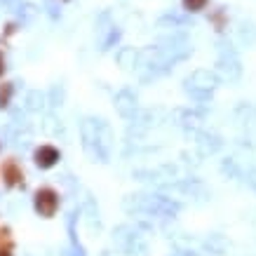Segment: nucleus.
I'll return each mask as SVG.
<instances>
[{"label":"nucleus","mask_w":256,"mask_h":256,"mask_svg":"<svg viewBox=\"0 0 256 256\" xmlns=\"http://www.w3.org/2000/svg\"><path fill=\"white\" fill-rule=\"evenodd\" d=\"M5 176H8V184H16V181L22 178V174L16 172L14 164H8V170H5Z\"/></svg>","instance_id":"20e7f679"},{"label":"nucleus","mask_w":256,"mask_h":256,"mask_svg":"<svg viewBox=\"0 0 256 256\" xmlns=\"http://www.w3.org/2000/svg\"><path fill=\"white\" fill-rule=\"evenodd\" d=\"M56 160H59V150L52 146H42L38 153H36V162H38L40 167H52Z\"/></svg>","instance_id":"f03ea898"},{"label":"nucleus","mask_w":256,"mask_h":256,"mask_svg":"<svg viewBox=\"0 0 256 256\" xmlns=\"http://www.w3.org/2000/svg\"><path fill=\"white\" fill-rule=\"evenodd\" d=\"M36 210H38L42 216H52L56 210V193L54 190H50V188L40 190V193L36 195Z\"/></svg>","instance_id":"f257e3e1"},{"label":"nucleus","mask_w":256,"mask_h":256,"mask_svg":"<svg viewBox=\"0 0 256 256\" xmlns=\"http://www.w3.org/2000/svg\"><path fill=\"white\" fill-rule=\"evenodd\" d=\"M204 5H207V0H184V8L188 12H200Z\"/></svg>","instance_id":"7ed1b4c3"},{"label":"nucleus","mask_w":256,"mask_h":256,"mask_svg":"<svg viewBox=\"0 0 256 256\" xmlns=\"http://www.w3.org/2000/svg\"><path fill=\"white\" fill-rule=\"evenodd\" d=\"M8 96H10V85L5 87V92L0 90V106H5V104H8Z\"/></svg>","instance_id":"39448f33"},{"label":"nucleus","mask_w":256,"mask_h":256,"mask_svg":"<svg viewBox=\"0 0 256 256\" xmlns=\"http://www.w3.org/2000/svg\"><path fill=\"white\" fill-rule=\"evenodd\" d=\"M0 256H10V254H8V252H0Z\"/></svg>","instance_id":"0eeeda50"},{"label":"nucleus","mask_w":256,"mask_h":256,"mask_svg":"<svg viewBox=\"0 0 256 256\" xmlns=\"http://www.w3.org/2000/svg\"><path fill=\"white\" fill-rule=\"evenodd\" d=\"M2 68H5V66H2V54H0V76H2Z\"/></svg>","instance_id":"423d86ee"}]
</instances>
